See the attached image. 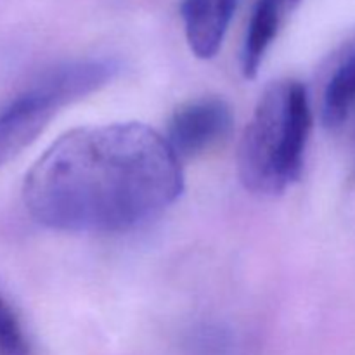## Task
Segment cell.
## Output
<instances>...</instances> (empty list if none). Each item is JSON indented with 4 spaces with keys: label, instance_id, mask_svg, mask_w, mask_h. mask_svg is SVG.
<instances>
[{
    "label": "cell",
    "instance_id": "obj_1",
    "mask_svg": "<svg viewBox=\"0 0 355 355\" xmlns=\"http://www.w3.org/2000/svg\"><path fill=\"white\" fill-rule=\"evenodd\" d=\"M184 191L180 158L139 121L66 132L28 170L23 203L44 227L123 232L158 217Z\"/></svg>",
    "mask_w": 355,
    "mask_h": 355
},
{
    "label": "cell",
    "instance_id": "obj_2",
    "mask_svg": "<svg viewBox=\"0 0 355 355\" xmlns=\"http://www.w3.org/2000/svg\"><path fill=\"white\" fill-rule=\"evenodd\" d=\"M312 127L307 89L279 80L263 90L238 149L239 180L255 194H279L297 182Z\"/></svg>",
    "mask_w": 355,
    "mask_h": 355
},
{
    "label": "cell",
    "instance_id": "obj_3",
    "mask_svg": "<svg viewBox=\"0 0 355 355\" xmlns=\"http://www.w3.org/2000/svg\"><path fill=\"white\" fill-rule=\"evenodd\" d=\"M118 64L89 59L55 66L0 104V166L24 151L52 118L114 78Z\"/></svg>",
    "mask_w": 355,
    "mask_h": 355
},
{
    "label": "cell",
    "instance_id": "obj_4",
    "mask_svg": "<svg viewBox=\"0 0 355 355\" xmlns=\"http://www.w3.org/2000/svg\"><path fill=\"white\" fill-rule=\"evenodd\" d=\"M231 127V107L224 101L215 97L198 99L175 111L166 141L179 158H193L222 141Z\"/></svg>",
    "mask_w": 355,
    "mask_h": 355
},
{
    "label": "cell",
    "instance_id": "obj_5",
    "mask_svg": "<svg viewBox=\"0 0 355 355\" xmlns=\"http://www.w3.org/2000/svg\"><path fill=\"white\" fill-rule=\"evenodd\" d=\"M238 0H182L180 14L187 44L196 58H214L222 47Z\"/></svg>",
    "mask_w": 355,
    "mask_h": 355
},
{
    "label": "cell",
    "instance_id": "obj_6",
    "mask_svg": "<svg viewBox=\"0 0 355 355\" xmlns=\"http://www.w3.org/2000/svg\"><path fill=\"white\" fill-rule=\"evenodd\" d=\"M297 3L298 0H257L241 51V69L246 78H255L267 51Z\"/></svg>",
    "mask_w": 355,
    "mask_h": 355
},
{
    "label": "cell",
    "instance_id": "obj_7",
    "mask_svg": "<svg viewBox=\"0 0 355 355\" xmlns=\"http://www.w3.org/2000/svg\"><path fill=\"white\" fill-rule=\"evenodd\" d=\"M355 107V52L340 64L329 78L322 97V123L340 127Z\"/></svg>",
    "mask_w": 355,
    "mask_h": 355
},
{
    "label": "cell",
    "instance_id": "obj_8",
    "mask_svg": "<svg viewBox=\"0 0 355 355\" xmlns=\"http://www.w3.org/2000/svg\"><path fill=\"white\" fill-rule=\"evenodd\" d=\"M241 343L231 328L222 324H200L180 343V355H241Z\"/></svg>",
    "mask_w": 355,
    "mask_h": 355
},
{
    "label": "cell",
    "instance_id": "obj_9",
    "mask_svg": "<svg viewBox=\"0 0 355 355\" xmlns=\"http://www.w3.org/2000/svg\"><path fill=\"white\" fill-rule=\"evenodd\" d=\"M0 355H35L33 343L9 300L0 293Z\"/></svg>",
    "mask_w": 355,
    "mask_h": 355
}]
</instances>
